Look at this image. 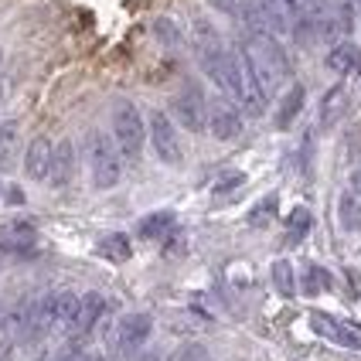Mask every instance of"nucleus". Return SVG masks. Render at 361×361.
<instances>
[{
    "label": "nucleus",
    "instance_id": "nucleus-1",
    "mask_svg": "<svg viewBox=\"0 0 361 361\" xmlns=\"http://www.w3.org/2000/svg\"><path fill=\"white\" fill-rule=\"evenodd\" d=\"M89 167H92V188L96 191H113L123 178V154L113 133L92 130L89 137Z\"/></svg>",
    "mask_w": 361,
    "mask_h": 361
},
{
    "label": "nucleus",
    "instance_id": "nucleus-2",
    "mask_svg": "<svg viewBox=\"0 0 361 361\" xmlns=\"http://www.w3.org/2000/svg\"><path fill=\"white\" fill-rule=\"evenodd\" d=\"M113 140L126 161H137L143 154V143L150 140V130L143 123L140 109L130 99H116V106H113Z\"/></svg>",
    "mask_w": 361,
    "mask_h": 361
},
{
    "label": "nucleus",
    "instance_id": "nucleus-3",
    "mask_svg": "<svg viewBox=\"0 0 361 361\" xmlns=\"http://www.w3.org/2000/svg\"><path fill=\"white\" fill-rule=\"evenodd\" d=\"M147 130H150V147H154L157 161L167 164V167H178V164L184 161V147H180L174 120H171L164 109H154V113L147 116Z\"/></svg>",
    "mask_w": 361,
    "mask_h": 361
},
{
    "label": "nucleus",
    "instance_id": "nucleus-4",
    "mask_svg": "<svg viewBox=\"0 0 361 361\" xmlns=\"http://www.w3.org/2000/svg\"><path fill=\"white\" fill-rule=\"evenodd\" d=\"M171 109H174V120H178L184 130H191V133H204V130H208V99H204L198 82H188L178 96H174Z\"/></svg>",
    "mask_w": 361,
    "mask_h": 361
},
{
    "label": "nucleus",
    "instance_id": "nucleus-5",
    "mask_svg": "<svg viewBox=\"0 0 361 361\" xmlns=\"http://www.w3.org/2000/svg\"><path fill=\"white\" fill-rule=\"evenodd\" d=\"M310 327L314 334H321L324 341L341 344V348H351V351H361V324L344 321V317H334V314H324V310H310Z\"/></svg>",
    "mask_w": 361,
    "mask_h": 361
},
{
    "label": "nucleus",
    "instance_id": "nucleus-6",
    "mask_svg": "<svg viewBox=\"0 0 361 361\" xmlns=\"http://www.w3.org/2000/svg\"><path fill=\"white\" fill-rule=\"evenodd\" d=\"M242 130H245V120L239 113V102L235 99H212L208 102V133L215 140L228 143V140H239Z\"/></svg>",
    "mask_w": 361,
    "mask_h": 361
},
{
    "label": "nucleus",
    "instance_id": "nucleus-7",
    "mask_svg": "<svg viewBox=\"0 0 361 361\" xmlns=\"http://www.w3.org/2000/svg\"><path fill=\"white\" fill-rule=\"evenodd\" d=\"M150 334H154V317L150 314H126L116 327V351H120V358L126 361L130 355H137L143 344L150 341Z\"/></svg>",
    "mask_w": 361,
    "mask_h": 361
},
{
    "label": "nucleus",
    "instance_id": "nucleus-8",
    "mask_svg": "<svg viewBox=\"0 0 361 361\" xmlns=\"http://www.w3.org/2000/svg\"><path fill=\"white\" fill-rule=\"evenodd\" d=\"M35 242H38L35 221L14 219V221H7V225H0V249H4V252H18V256L20 252H31Z\"/></svg>",
    "mask_w": 361,
    "mask_h": 361
},
{
    "label": "nucleus",
    "instance_id": "nucleus-9",
    "mask_svg": "<svg viewBox=\"0 0 361 361\" xmlns=\"http://www.w3.org/2000/svg\"><path fill=\"white\" fill-rule=\"evenodd\" d=\"M51 161H55V143L48 137H35L27 143V150H24V174L31 180H48Z\"/></svg>",
    "mask_w": 361,
    "mask_h": 361
},
{
    "label": "nucleus",
    "instance_id": "nucleus-10",
    "mask_svg": "<svg viewBox=\"0 0 361 361\" xmlns=\"http://www.w3.org/2000/svg\"><path fill=\"white\" fill-rule=\"evenodd\" d=\"M344 109H348V89L338 82V85H331V89L324 92L321 109H317V123H321V130L338 126V123H341V116H344Z\"/></svg>",
    "mask_w": 361,
    "mask_h": 361
},
{
    "label": "nucleus",
    "instance_id": "nucleus-11",
    "mask_svg": "<svg viewBox=\"0 0 361 361\" xmlns=\"http://www.w3.org/2000/svg\"><path fill=\"white\" fill-rule=\"evenodd\" d=\"M327 68L334 72V75H351V72H358L361 68V48L355 41H338L331 51H327Z\"/></svg>",
    "mask_w": 361,
    "mask_h": 361
},
{
    "label": "nucleus",
    "instance_id": "nucleus-12",
    "mask_svg": "<svg viewBox=\"0 0 361 361\" xmlns=\"http://www.w3.org/2000/svg\"><path fill=\"white\" fill-rule=\"evenodd\" d=\"M75 178V143L72 140H61L55 143V161H51V188H65L68 180Z\"/></svg>",
    "mask_w": 361,
    "mask_h": 361
},
{
    "label": "nucleus",
    "instance_id": "nucleus-13",
    "mask_svg": "<svg viewBox=\"0 0 361 361\" xmlns=\"http://www.w3.org/2000/svg\"><path fill=\"white\" fill-rule=\"evenodd\" d=\"M102 314H106L102 293H96V290L82 293V310H79V321H75V338H89V334L96 331V324L102 321Z\"/></svg>",
    "mask_w": 361,
    "mask_h": 361
},
{
    "label": "nucleus",
    "instance_id": "nucleus-14",
    "mask_svg": "<svg viewBox=\"0 0 361 361\" xmlns=\"http://www.w3.org/2000/svg\"><path fill=\"white\" fill-rule=\"evenodd\" d=\"M303 102H307V89H303L300 82H293V85L286 89V96L280 99V109H276V116H273L276 130H290V126H293V120L300 116Z\"/></svg>",
    "mask_w": 361,
    "mask_h": 361
},
{
    "label": "nucleus",
    "instance_id": "nucleus-15",
    "mask_svg": "<svg viewBox=\"0 0 361 361\" xmlns=\"http://www.w3.org/2000/svg\"><path fill=\"white\" fill-rule=\"evenodd\" d=\"M82 297L72 290H55V331H75Z\"/></svg>",
    "mask_w": 361,
    "mask_h": 361
},
{
    "label": "nucleus",
    "instance_id": "nucleus-16",
    "mask_svg": "<svg viewBox=\"0 0 361 361\" xmlns=\"http://www.w3.org/2000/svg\"><path fill=\"white\" fill-rule=\"evenodd\" d=\"M96 252L109 262H126L133 256V245H130V235H126V232H106V235L96 242Z\"/></svg>",
    "mask_w": 361,
    "mask_h": 361
},
{
    "label": "nucleus",
    "instance_id": "nucleus-17",
    "mask_svg": "<svg viewBox=\"0 0 361 361\" xmlns=\"http://www.w3.org/2000/svg\"><path fill=\"white\" fill-rule=\"evenodd\" d=\"M174 212H150V215H143L140 225H137V235L140 239H164V235H171V228H174Z\"/></svg>",
    "mask_w": 361,
    "mask_h": 361
},
{
    "label": "nucleus",
    "instance_id": "nucleus-18",
    "mask_svg": "<svg viewBox=\"0 0 361 361\" xmlns=\"http://www.w3.org/2000/svg\"><path fill=\"white\" fill-rule=\"evenodd\" d=\"M18 140H20L18 120H4L0 123V171H7L11 164L18 161Z\"/></svg>",
    "mask_w": 361,
    "mask_h": 361
},
{
    "label": "nucleus",
    "instance_id": "nucleus-19",
    "mask_svg": "<svg viewBox=\"0 0 361 361\" xmlns=\"http://www.w3.org/2000/svg\"><path fill=\"white\" fill-rule=\"evenodd\" d=\"M269 276H273V286H276V293H280V297H297V293H300V280H297V273H293L290 259L273 262Z\"/></svg>",
    "mask_w": 361,
    "mask_h": 361
},
{
    "label": "nucleus",
    "instance_id": "nucleus-20",
    "mask_svg": "<svg viewBox=\"0 0 361 361\" xmlns=\"http://www.w3.org/2000/svg\"><path fill=\"white\" fill-rule=\"evenodd\" d=\"M327 290H331V273L324 266H317V262H307L300 273V293L317 297V293H327Z\"/></svg>",
    "mask_w": 361,
    "mask_h": 361
},
{
    "label": "nucleus",
    "instance_id": "nucleus-21",
    "mask_svg": "<svg viewBox=\"0 0 361 361\" xmlns=\"http://www.w3.org/2000/svg\"><path fill=\"white\" fill-rule=\"evenodd\" d=\"M310 225H314L310 208L297 204V208L290 212V219H286V245H300V242L310 235Z\"/></svg>",
    "mask_w": 361,
    "mask_h": 361
},
{
    "label": "nucleus",
    "instance_id": "nucleus-22",
    "mask_svg": "<svg viewBox=\"0 0 361 361\" xmlns=\"http://www.w3.org/2000/svg\"><path fill=\"white\" fill-rule=\"evenodd\" d=\"M338 215H341V225L348 232H361V195H355V191L341 195Z\"/></svg>",
    "mask_w": 361,
    "mask_h": 361
},
{
    "label": "nucleus",
    "instance_id": "nucleus-23",
    "mask_svg": "<svg viewBox=\"0 0 361 361\" xmlns=\"http://www.w3.org/2000/svg\"><path fill=\"white\" fill-rule=\"evenodd\" d=\"M276 208H280V195H266L262 201L252 204V212H249V219L245 221H249L252 228H266L269 221L276 219Z\"/></svg>",
    "mask_w": 361,
    "mask_h": 361
},
{
    "label": "nucleus",
    "instance_id": "nucleus-24",
    "mask_svg": "<svg viewBox=\"0 0 361 361\" xmlns=\"http://www.w3.org/2000/svg\"><path fill=\"white\" fill-rule=\"evenodd\" d=\"M242 184H245V174L242 171H228V174H221L215 180V188H212V198L221 201V198H232L235 191H242Z\"/></svg>",
    "mask_w": 361,
    "mask_h": 361
},
{
    "label": "nucleus",
    "instance_id": "nucleus-25",
    "mask_svg": "<svg viewBox=\"0 0 361 361\" xmlns=\"http://www.w3.org/2000/svg\"><path fill=\"white\" fill-rule=\"evenodd\" d=\"M154 35H157L167 48H178L180 41H184L180 38V31H178V24H174V20H167V18H161L157 24H154Z\"/></svg>",
    "mask_w": 361,
    "mask_h": 361
},
{
    "label": "nucleus",
    "instance_id": "nucleus-26",
    "mask_svg": "<svg viewBox=\"0 0 361 361\" xmlns=\"http://www.w3.org/2000/svg\"><path fill=\"white\" fill-rule=\"evenodd\" d=\"M82 341H85V338H75V341H72L68 348H65V351H61L59 361H89V355L82 351Z\"/></svg>",
    "mask_w": 361,
    "mask_h": 361
},
{
    "label": "nucleus",
    "instance_id": "nucleus-27",
    "mask_svg": "<svg viewBox=\"0 0 361 361\" xmlns=\"http://www.w3.org/2000/svg\"><path fill=\"white\" fill-rule=\"evenodd\" d=\"M215 11H221V14H228V18H239L242 11V0H208Z\"/></svg>",
    "mask_w": 361,
    "mask_h": 361
},
{
    "label": "nucleus",
    "instance_id": "nucleus-28",
    "mask_svg": "<svg viewBox=\"0 0 361 361\" xmlns=\"http://www.w3.org/2000/svg\"><path fill=\"white\" fill-rule=\"evenodd\" d=\"M14 358V341L11 338H0V361H11Z\"/></svg>",
    "mask_w": 361,
    "mask_h": 361
},
{
    "label": "nucleus",
    "instance_id": "nucleus-29",
    "mask_svg": "<svg viewBox=\"0 0 361 361\" xmlns=\"http://www.w3.org/2000/svg\"><path fill=\"white\" fill-rule=\"evenodd\" d=\"M351 191H355V195H361V167L351 174Z\"/></svg>",
    "mask_w": 361,
    "mask_h": 361
},
{
    "label": "nucleus",
    "instance_id": "nucleus-30",
    "mask_svg": "<svg viewBox=\"0 0 361 361\" xmlns=\"http://www.w3.org/2000/svg\"><path fill=\"white\" fill-rule=\"evenodd\" d=\"M89 361H106V358L102 355H89Z\"/></svg>",
    "mask_w": 361,
    "mask_h": 361
},
{
    "label": "nucleus",
    "instance_id": "nucleus-31",
    "mask_svg": "<svg viewBox=\"0 0 361 361\" xmlns=\"http://www.w3.org/2000/svg\"><path fill=\"white\" fill-rule=\"evenodd\" d=\"M35 361H55V358H48V355H41V358H35Z\"/></svg>",
    "mask_w": 361,
    "mask_h": 361
},
{
    "label": "nucleus",
    "instance_id": "nucleus-32",
    "mask_svg": "<svg viewBox=\"0 0 361 361\" xmlns=\"http://www.w3.org/2000/svg\"><path fill=\"white\" fill-rule=\"evenodd\" d=\"M355 7H358V14H361V0H355Z\"/></svg>",
    "mask_w": 361,
    "mask_h": 361
},
{
    "label": "nucleus",
    "instance_id": "nucleus-33",
    "mask_svg": "<svg viewBox=\"0 0 361 361\" xmlns=\"http://www.w3.org/2000/svg\"><path fill=\"white\" fill-rule=\"evenodd\" d=\"M0 61H4V51H0Z\"/></svg>",
    "mask_w": 361,
    "mask_h": 361
},
{
    "label": "nucleus",
    "instance_id": "nucleus-34",
    "mask_svg": "<svg viewBox=\"0 0 361 361\" xmlns=\"http://www.w3.org/2000/svg\"><path fill=\"white\" fill-rule=\"evenodd\" d=\"M201 361H212V358H201Z\"/></svg>",
    "mask_w": 361,
    "mask_h": 361
}]
</instances>
